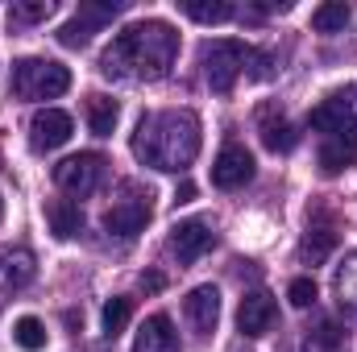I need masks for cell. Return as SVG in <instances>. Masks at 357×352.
Wrapping results in <instances>:
<instances>
[{"label":"cell","instance_id":"cell-10","mask_svg":"<svg viewBox=\"0 0 357 352\" xmlns=\"http://www.w3.org/2000/svg\"><path fill=\"white\" fill-rule=\"evenodd\" d=\"M212 245H216V232H208L204 220H183V224H175V228H171V241H167V249H171L183 265L199 262Z\"/></svg>","mask_w":357,"mask_h":352},{"label":"cell","instance_id":"cell-8","mask_svg":"<svg viewBox=\"0 0 357 352\" xmlns=\"http://www.w3.org/2000/svg\"><path fill=\"white\" fill-rule=\"evenodd\" d=\"M357 166V116H349L337 133H328V141L320 145V170L324 175H341Z\"/></svg>","mask_w":357,"mask_h":352},{"label":"cell","instance_id":"cell-21","mask_svg":"<svg viewBox=\"0 0 357 352\" xmlns=\"http://www.w3.org/2000/svg\"><path fill=\"white\" fill-rule=\"evenodd\" d=\"M333 249H337V232H333V228H312V232L303 237V245H299V257L312 262V265H320Z\"/></svg>","mask_w":357,"mask_h":352},{"label":"cell","instance_id":"cell-14","mask_svg":"<svg viewBox=\"0 0 357 352\" xmlns=\"http://www.w3.org/2000/svg\"><path fill=\"white\" fill-rule=\"evenodd\" d=\"M349 108H354V88L345 91H333L324 104H316L312 108V116H307V125L316 129V133H337L345 120H349Z\"/></svg>","mask_w":357,"mask_h":352},{"label":"cell","instance_id":"cell-18","mask_svg":"<svg viewBox=\"0 0 357 352\" xmlns=\"http://www.w3.org/2000/svg\"><path fill=\"white\" fill-rule=\"evenodd\" d=\"M116 116H121L116 99H108V95H91V99H88V125H91V133H96V137H112Z\"/></svg>","mask_w":357,"mask_h":352},{"label":"cell","instance_id":"cell-27","mask_svg":"<svg viewBox=\"0 0 357 352\" xmlns=\"http://www.w3.org/2000/svg\"><path fill=\"white\" fill-rule=\"evenodd\" d=\"M316 294H320V290H316V282H312V278H295V282L287 286V298H291V307H299V311H303V307H312V303H316Z\"/></svg>","mask_w":357,"mask_h":352},{"label":"cell","instance_id":"cell-7","mask_svg":"<svg viewBox=\"0 0 357 352\" xmlns=\"http://www.w3.org/2000/svg\"><path fill=\"white\" fill-rule=\"evenodd\" d=\"M150 224V195H125V199H116L108 211H104V228L112 232V237H137L142 228Z\"/></svg>","mask_w":357,"mask_h":352},{"label":"cell","instance_id":"cell-2","mask_svg":"<svg viewBox=\"0 0 357 352\" xmlns=\"http://www.w3.org/2000/svg\"><path fill=\"white\" fill-rule=\"evenodd\" d=\"M199 154V116L187 108L150 112L137 120L133 158L154 170H187Z\"/></svg>","mask_w":357,"mask_h":352},{"label":"cell","instance_id":"cell-17","mask_svg":"<svg viewBox=\"0 0 357 352\" xmlns=\"http://www.w3.org/2000/svg\"><path fill=\"white\" fill-rule=\"evenodd\" d=\"M46 224H50V232H54L59 241H71V237H79V228H84V211H79V203H71V199H50V203H46Z\"/></svg>","mask_w":357,"mask_h":352},{"label":"cell","instance_id":"cell-5","mask_svg":"<svg viewBox=\"0 0 357 352\" xmlns=\"http://www.w3.org/2000/svg\"><path fill=\"white\" fill-rule=\"evenodd\" d=\"M54 182H59L67 195H91V191L104 182V158H100V154L63 158V162L54 166Z\"/></svg>","mask_w":357,"mask_h":352},{"label":"cell","instance_id":"cell-23","mask_svg":"<svg viewBox=\"0 0 357 352\" xmlns=\"http://www.w3.org/2000/svg\"><path fill=\"white\" fill-rule=\"evenodd\" d=\"M337 298H341V307H349L357 311V253H349L345 262L337 265Z\"/></svg>","mask_w":357,"mask_h":352},{"label":"cell","instance_id":"cell-20","mask_svg":"<svg viewBox=\"0 0 357 352\" xmlns=\"http://www.w3.org/2000/svg\"><path fill=\"white\" fill-rule=\"evenodd\" d=\"M349 25V4L345 0H328V4H320L316 13H312V29L316 33H337V29H345Z\"/></svg>","mask_w":357,"mask_h":352},{"label":"cell","instance_id":"cell-25","mask_svg":"<svg viewBox=\"0 0 357 352\" xmlns=\"http://www.w3.org/2000/svg\"><path fill=\"white\" fill-rule=\"evenodd\" d=\"M50 13H54L50 0H25V4H13V8H8V21H13V25H38V21H46Z\"/></svg>","mask_w":357,"mask_h":352},{"label":"cell","instance_id":"cell-16","mask_svg":"<svg viewBox=\"0 0 357 352\" xmlns=\"http://www.w3.org/2000/svg\"><path fill=\"white\" fill-rule=\"evenodd\" d=\"M258 133H262V145H266L270 154H291V150L299 145V133L287 125V116H282V112L274 116V108H262Z\"/></svg>","mask_w":357,"mask_h":352},{"label":"cell","instance_id":"cell-11","mask_svg":"<svg viewBox=\"0 0 357 352\" xmlns=\"http://www.w3.org/2000/svg\"><path fill=\"white\" fill-rule=\"evenodd\" d=\"M278 323V303L270 298L266 290H250L237 307V328L245 336H266L270 328Z\"/></svg>","mask_w":357,"mask_h":352},{"label":"cell","instance_id":"cell-1","mask_svg":"<svg viewBox=\"0 0 357 352\" xmlns=\"http://www.w3.org/2000/svg\"><path fill=\"white\" fill-rule=\"evenodd\" d=\"M178 54V33L167 21H137L112 38V46L100 54V75L108 79H146L158 83L171 75Z\"/></svg>","mask_w":357,"mask_h":352},{"label":"cell","instance_id":"cell-3","mask_svg":"<svg viewBox=\"0 0 357 352\" xmlns=\"http://www.w3.org/2000/svg\"><path fill=\"white\" fill-rule=\"evenodd\" d=\"M71 88V71L54 58H21L13 63V95L17 99H54Z\"/></svg>","mask_w":357,"mask_h":352},{"label":"cell","instance_id":"cell-6","mask_svg":"<svg viewBox=\"0 0 357 352\" xmlns=\"http://www.w3.org/2000/svg\"><path fill=\"white\" fill-rule=\"evenodd\" d=\"M71 133H75V125H71V116H67L63 108H42V112H33V120H29V145H33L38 154L67 145Z\"/></svg>","mask_w":357,"mask_h":352},{"label":"cell","instance_id":"cell-15","mask_svg":"<svg viewBox=\"0 0 357 352\" xmlns=\"http://www.w3.org/2000/svg\"><path fill=\"white\" fill-rule=\"evenodd\" d=\"M133 352H178V332L171 315H150L133 340Z\"/></svg>","mask_w":357,"mask_h":352},{"label":"cell","instance_id":"cell-12","mask_svg":"<svg viewBox=\"0 0 357 352\" xmlns=\"http://www.w3.org/2000/svg\"><path fill=\"white\" fill-rule=\"evenodd\" d=\"M183 315H187V323H191L199 336H208V332L216 328V319H220V290H216V286H195V290L183 298Z\"/></svg>","mask_w":357,"mask_h":352},{"label":"cell","instance_id":"cell-9","mask_svg":"<svg viewBox=\"0 0 357 352\" xmlns=\"http://www.w3.org/2000/svg\"><path fill=\"white\" fill-rule=\"evenodd\" d=\"M254 178V154L245 150V145H225L220 154H216V162H212V182L220 186V191H237V186H245Z\"/></svg>","mask_w":357,"mask_h":352},{"label":"cell","instance_id":"cell-30","mask_svg":"<svg viewBox=\"0 0 357 352\" xmlns=\"http://www.w3.org/2000/svg\"><path fill=\"white\" fill-rule=\"evenodd\" d=\"M0 220H4V199H0Z\"/></svg>","mask_w":357,"mask_h":352},{"label":"cell","instance_id":"cell-24","mask_svg":"<svg viewBox=\"0 0 357 352\" xmlns=\"http://www.w3.org/2000/svg\"><path fill=\"white\" fill-rule=\"evenodd\" d=\"M129 315H133V298H125V294H116V298H108L104 303V336H116V332H125V323H129Z\"/></svg>","mask_w":357,"mask_h":352},{"label":"cell","instance_id":"cell-22","mask_svg":"<svg viewBox=\"0 0 357 352\" xmlns=\"http://www.w3.org/2000/svg\"><path fill=\"white\" fill-rule=\"evenodd\" d=\"M13 340H17L25 352H42L46 349V323L33 319V315H21V319L13 323Z\"/></svg>","mask_w":357,"mask_h":352},{"label":"cell","instance_id":"cell-19","mask_svg":"<svg viewBox=\"0 0 357 352\" xmlns=\"http://www.w3.org/2000/svg\"><path fill=\"white\" fill-rule=\"evenodd\" d=\"M183 13L199 25H220L233 17V4L229 0H183Z\"/></svg>","mask_w":357,"mask_h":352},{"label":"cell","instance_id":"cell-29","mask_svg":"<svg viewBox=\"0 0 357 352\" xmlns=\"http://www.w3.org/2000/svg\"><path fill=\"white\" fill-rule=\"evenodd\" d=\"M191 199H195V182H178L175 203H191Z\"/></svg>","mask_w":357,"mask_h":352},{"label":"cell","instance_id":"cell-13","mask_svg":"<svg viewBox=\"0 0 357 352\" xmlns=\"http://www.w3.org/2000/svg\"><path fill=\"white\" fill-rule=\"evenodd\" d=\"M33 278H38V262H33V253H29V249H8L4 262H0V298L21 294Z\"/></svg>","mask_w":357,"mask_h":352},{"label":"cell","instance_id":"cell-28","mask_svg":"<svg viewBox=\"0 0 357 352\" xmlns=\"http://www.w3.org/2000/svg\"><path fill=\"white\" fill-rule=\"evenodd\" d=\"M162 286H167L162 273H142V290H146V294H154V290H162Z\"/></svg>","mask_w":357,"mask_h":352},{"label":"cell","instance_id":"cell-26","mask_svg":"<svg viewBox=\"0 0 357 352\" xmlns=\"http://www.w3.org/2000/svg\"><path fill=\"white\" fill-rule=\"evenodd\" d=\"M91 33H96V25L84 21V17H75V21H67L63 29H59V46H67V50H84L91 42Z\"/></svg>","mask_w":357,"mask_h":352},{"label":"cell","instance_id":"cell-4","mask_svg":"<svg viewBox=\"0 0 357 352\" xmlns=\"http://www.w3.org/2000/svg\"><path fill=\"white\" fill-rule=\"evenodd\" d=\"M250 58H254V50H250V46H241V42H233V38L204 42L199 63H204V79H208V88L220 91V95H225V91H233V83L245 75Z\"/></svg>","mask_w":357,"mask_h":352}]
</instances>
